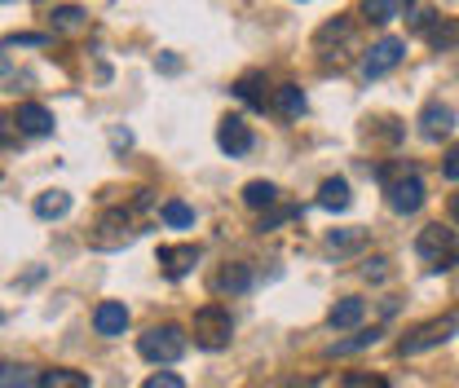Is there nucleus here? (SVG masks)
Here are the masks:
<instances>
[{
	"label": "nucleus",
	"instance_id": "nucleus-1",
	"mask_svg": "<svg viewBox=\"0 0 459 388\" xmlns=\"http://www.w3.org/2000/svg\"><path fill=\"white\" fill-rule=\"evenodd\" d=\"M137 353H142L146 362H155V366H169V362H177V358L186 353V332L172 327V323L151 327V332L137 340Z\"/></svg>",
	"mask_w": 459,
	"mask_h": 388
},
{
	"label": "nucleus",
	"instance_id": "nucleus-22",
	"mask_svg": "<svg viewBox=\"0 0 459 388\" xmlns=\"http://www.w3.org/2000/svg\"><path fill=\"white\" fill-rule=\"evenodd\" d=\"M362 13H367L371 22L385 27V22H394V18L402 13V0H362Z\"/></svg>",
	"mask_w": 459,
	"mask_h": 388
},
{
	"label": "nucleus",
	"instance_id": "nucleus-14",
	"mask_svg": "<svg viewBox=\"0 0 459 388\" xmlns=\"http://www.w3.org/2000/svg\"><path fill=\"white\" fill-rule=\"evenodd\" d=\"M349 203H353V194H349V181H344V177H327V181L318 185V208L344 212Z\"/></svg>",
	"mask_w": 459,
	"mask_h": 388
},
{
	"label": "nucleus",
	"instance_id": "nucleus-34",
	"mask_svg": "<svg viewBox=\"0 0 459 388\" xmlns=\"http://www.w3.org/2000/svg\"><path fill=\"white\" fill-rule=\"evenodd\" d=\"M451 221L459 225V194H451Z\"/></svg>",
	"mask_w": 459,
	"mask_h": 388
},
{
	"label": "nucleus",
	"instance_id": "nucleus-3",
	"mask_svg": "<svg viewBox=\"0 0 459 388\" xmlns=\"http://www.w3.org/2000/svg\"><path fill=\"white\" fill-rule=\"evenodd\" d=\"M385 194H389V208H394V212H402V217L424 208V181H420V172L385 177Z\"/></svg>",
	"mask_w": 459,
	"mask_h": 388
},
{
	"label": "nucleus",
	"instance_id": "nucleus-10",
	"mask_svg": "<svg viewBox=\"0 0 459 388\" xmlns=\"http://www.w3.org/2000/svg\"><path fill=\"white\" fill-rule=\"evenodd\" d=\"M93 327H98V335H107V340L124 335L128 332V309H124L119 300H102L98 314H93Z\"/></svg>",
	"mask_w": 459,
	"mask_h": 388
},
{
	"label": "nucleus",
	"instance_id": "nucleus-18",
	"mask_svg": "<svg viewBox=\"0 0 459 388\" xmlns=\"http://www.w3.org/2000/svg\"><path fill=\"white\" fill-rule=\"evenodd\" d=\"M36 388H89V375L84 371H71V366H54V371H45Z\"/></svg>",
	"mask_w": 459,
	"mask_h": 388
},
{
	"label": "nucleus",
	"instance_id": "nucleus-29",
	"mask_svg": "<svg viewBox=\"0 0 459 388\" xmlns=\"http://www.w3.org/2000/svg\"><path fill=\"white\" fill-rule=\"evenodd\" d=\"M300 208H279V212H270V217H261V229H274V225H283L287 217H296Z\"/></svg>",
	"mask_w": 459,
	"mask_h": 388
},
{
	"label": "nucleus",
	"instance_id": "nucleus-30",
	"mask_svg": "<svg viewBox=\"0 0 459 388\" xmlns=\"http://www.w3.org/2000/svg\"><path fill=\"white\" fill-rule=\"evenodd\" d=\"M385 265H389V261H385V256H376V261H367V265H362V274L371 278V282H380V278L389 274V270H385Z\"/></svg>",
	"mask_w": 459,
	"mask_h": 388
},
{
	"label": "nucleus",
	"instance_id": "nucleus-20",
	"mask_svg": "<svg viewBox=\"0 0 459 388\" xmlns=\"http://www.w3.org/2000/svg\"><path fill=\"white\" fill-rule=\"evenodd\" d=\"M305 107H309V102H305V93H300L296 84H279V89H274V111L279 115L296 119V115H305Z\"/></svg>",
	"mask_w": 459,
	"mask_h": 388
},
{
	"label": "nucleus",
	"instance_id": "nucleus-26",
	"mask_svg": "<svg viewBox=\"0 0 459 388\" xmlns=\"http://www.w3.org/2000/svg\"><path fill=\"white\" fill-rule=\"evenodd\" d=\"M0 388H31V371L4 362V366H0Z\"/></svg>",
	"mask_w": 459,
	"mask_h": 388
},
{
	"label": "nucleus",
	"instance_id": "nucleus-27",
	"mask_svg": "<svg viewBox=\"0 0 459 388\" xmlns=\"http://www.w3.org/2000/svg\"><path fill=\"white\" fill-rule=\"evenodd\" d=\"M344 36H349V22L336 18V22H327V27L318 31V45H327V40H344Z\"/></svg>",
	"mask_w": 459,
	"mask_h": 388
},
{
	"label": "nucleus",
	"instance_id": "nucleus-6",
	"mask_svg": "<svg viewBox=\"0 0 459 388\" xmlns=\"http://www.w3.org/2000/svg\"><path fill=\"white\" fill-rule=\"evenodd\" d=\"M451 247H455V229H446V225H424L415 238V252L437 265H442V256H451Z\"/></svg>",
	"mask_w": 459,
	"mask_h": 388
},
{
	"label": "nucleus",
	"instance_id": "nucleus-16",
	"mask_svg": "<svg viewBox=\"0 0 459 388\" xmlns=\"http://www.w3.org/2000/svg\"><path fill=\"white\" fill-rule=\"evenodd\" d=\"M243 203L256 208V212H261V208H274V203H279V185H274V181H247V185H243Z\"/></svg>",
	"mask_w": 459,
	"mask_h": 388
},
{
	"label": "nucleus",
	"instance_id": "nucleus-4",
	"mask_svg": "<svg viewBox=\"0 0 459 388\" xmlns=\"http://www.w3.org/2000/svg\"><path fill=\"white\" fill-rule=\"evenodd\" d=\"M455 318H433V323H424V327H415L411 335H402L398 353L402 358H415V353H424V349H437V344H446L451 335H455Z\"/></svg>",
	"mask_w": 459,
	"mask_h": 388
},
{
	"label": "nucleus",
	"instance_id": "nucleus-24",
	"mask_svg": "<svg viewBox=\"0 0 459 388\" xmlns=\"http://www.w3.org/2000/svg\"><path fill=\"white\" fill-rule=\"evenodd\" d=\"M54 27L57 31H80V27H84V9H75V4H57Z\"/></svg>",
	"mask_w": 459,
	"mask_h": 388
},
{
	"label": "nucleus",
	"instance_id": "nucleus-33",
	"mask_svg": "<svg viewBox=\"0 0 459 388\" xmlns=\"http://www.w3.org/2000/svg\"><path fill=\"white\" fill-rule=\"evenodd\" d=\"M446 177H451V181H459V146H451V151H446Z\"/></svg>",
	"mask_w": 459,
	"mask_h": 388
},
{
	"label": "nucleus",
	"instance_id": "nucleus-5",
	"mask_svg": "<svg viewBox=\"0 0 459 388\" xmlns=\"http://www.w3.org/2000/svg\"><path fill=\"white\" fill-rule=\"evenodd\" d=\"M402 57H406V40L385 36V40H376V45L367 49V57H362V75H367V80H380V75H389V71L398 66Z\"/></svg>",
	"mask_w": 459,
	"mask_h": 388
},
{
	"label": "nucleus",
	"instance_id": "nucleus-7",
	"mask_svg": "<svg viewBox=\"0 0 459 388\" xmlns=\"http://www.w3.org/2000/svg\"><path fill=\"white\" fill-rule=\"evenodd\" d=\"M217 146H221L226 155H247V151H252V128H247L238 115H226L221 128H217Z\"/></svg>",
	"mask_w": 459,
	"mask_h": 388
},
{
	"label": "nucleus",
	"instance_id": "nucleus-28",
	"mask_svg": "<svg viewBox=\"0 0 459 388\" xmlns=\"http://www.w3.org/2000/svg\"><path fill=\"white\" fill-rule=\"evenodd\" d=\"M142 388H186V384H181V375H172V371H155Z\"/></svg>",
	"mask_w": 459,
	"mask_h": 388
},
{
	"label": "nucleus",
	"instance_id": "nucleus-13",
	"mask_svg": "<svg viewBox=\"0 0 459 388\" xmlns=\"http://www.w3.org/2000/svg\"><path fill=\"white\" fill-rule=\"evenodd\" d=\"M420 128H424V137H442V133L455 128V111L442 107V102H429V107L420 111Z\"/></svg>",
	"mask_w": 459,
	"mask_h": 388
},
{
	"label": "nucleus",
	"instance_id": "nucleus-15",
	"mask_svg": "<svg viewBox=\"0 0 459 388\" xmlns=\"http://www.w3.org/2000/svg\"><path fill=\"white\" fill-rule=\"evenodd\" d=\"M247 287H252V270L247 265H226L221 274L212 278V291L217 296H243Z\"/></svg>",
	"mask_w": 459,
	"mask_h": 388
},
{
	"label": "nucleus",
	"instance_id": "nucleus-17",
	"mask_svg": "<svg viewBox=\"0 0 459 388\" xmlns=\"http://www.w3.org/2000/svg\"><path fill=\"white\" fill-rule=\"evenodd\" d=\"M380 327H371V332H358L349 335V340H336L332 349H327V358H349V353H362V349H371V344H380Z\"/></svg>",
	"mask_w": 459,
	"mask_h": 388
},
{
	"label": "nucleus",
	"instance_id": "nucleus-23",
	"mask_svg": "<svg viewBox=\"0 0 459 388\" xmlns=\"http://www.w3.org/2000/svg\"><path fill=\"white\" fill-rule=\"evenodd\" d=\"M261 84H265V80H261V75L252 71V75H243V80L234 84V93H238V98H243L247 107H265V93H261Z\"/></svg>",
	"mask_w": 459,
	"mask_h": 388
},
{
	"label": "nucleus",
	"instance_id": "nucleus-35",
	"mask_svg": "<svg viewBox=\"0 0 459 388\" xmlns=\"http://www.w3.org/2000/svg\"><path fill=\"white\" fill-rule=\"evenodd\" d=\"M4 71H9V62H4V54H0V75H4Z\"/></svg>",
	"mask_w": 459,
	"mask_h": 388
},
{
	"label": "nucleus",
	"instance_id": "nucleus-8",
	"mask_svg": "<svg viewBox=\"0 0 459 388\" xmlns=\"http://www.w3.org/2000/svg\"><path fill=\"white\" fill-rule=\"evenodd\" d=\"M13 128L27 137H45V133H54V111H45L40 102H22L13 115Z\"/></svg>",
	"mask_w": 459,
	"mask_h": 388
},
{
	"label": "nucleus",
	"instance_id": "nucleus-36",
	"mask_svg": "<svg viewBox=\"0 0 459 388\" xmlns=\"http://www.w3.org/2000/svg\"><path fill=\"white\" fill-rule=\"evenodd\" d=\"M0 323H4V314H0Z\"/></svg>",
	"mask_w": 459,
	"mask_h": 388
},
{
	"label": "nucleus",
	"instance_id": "nucleus-32",
	"mask_svg": "<svg viewBox=\"0 0 459 388\" xmlns=\"http://www.w3.org/2000/svg\"><path fill=\"white\" fill-rule=\"evenodd\" d=\"M4 45H9V49H18V45H49V40H45V36H9Z\"/></svg>",
	"mask_w": 459,
	"mask_h": 388
},
{
	"label": "nucleus",
	"instance_id": "nucleus-19",
	"mask_svg": "<svg viewBox=\"0 0 459 388\" xmlns=\"http://www.w3.org/2000/svg\"><path fill=\"white\" fill-rule=\"evenodd\" d=\"M71 212V194L66 190H45L40 199H36V217H45V221H57V217H66Z\"/></svg>",
	"mask_w": 459,
	"mask_h": 388
},
{
	"label": "nucleus",
	"instance_id": "nucleus-2",
	"mask_svg": "<svg viewBox=\"0 0 459 388\" xmlns=\"http://www.w3.org/2000/svg\"><path fill=\"white\" fill-rule=\"evenodd\" d=\"M230 335H234V323H230V309L221 305H204L199 314H195V344L199 349H226Z\"/></svg>",
	"mask_w": 459,
	"mask_h": 388
},
{
	"label": "nucleus",
	"instance_id": "nucleus-12",
	"mask_svg": "<svg viewBox=\"0 0 459 388\" xmlns=\"http://www.w3.org/2000/svg\"><path fill=\"white\" fill-rule=\"evenodd\" d=\"M199 261V247H160V265L169 278H186Z\"/></svg>",
	"mask_w": 459,
	"mask_h": 388
},
{
	"label": "nucleus",
	"instance_id": "nucleus-25",
	"mask_svg": "<svg viewBox=\"0 0 459 388\" xmlns=\"http://www.w3.org/2000/svg\"><path fill=\"white\" fill-rule=\"evenodd\" d=\"M327 243H332L336 252H353V247H362V243H367V229H332V234H327Z\"/></svg>",
	"mask_w": 459,
	"mask_h": 388
},
{
	"label": "nucleus",
	"instance_id": "nucleus-11",
	"mask_svg": "<svg viewBox=\"0 0 459 388\" xmlns=\"http://www.w3.org/2000/svg\"><path fill=\"white\" fill-rule=\"evenodd\" d=\"M367 318V300H358V296H344L332 305V314H327V323L336 327V332H349V327H358Z\"/></svg>",
	"mask_w": 459,
	"mask_h": 388
},
{
	"label": "nucleus",
	"instance_id": "nucleus-9",
	"mask_svg": "<svg viewBox=\"0 0 459 388\" xmlns=\"http://www.w3.org/2000/svg\"><path fill=\"white\" fill-rule=\"evenodd\" d=\"M133 238V229H128V217L124 212H107L102 221H98V234H93V247H124Z\"/></svg>",
	"mask_w": 459,
	"mask_h": 388
},
{
	"label": "nucleus",
	"instance_id": "nucleus-31",
	"mask_svg": "<svg viewBox=\"0 0 459 388\" xmlns=\"http://www.w3.org/2000/svg\"><path fill=\"white\" fill-rule=\"evenodd\" d=\"M18 142V128H13V119H0V146H13Z\"/></svg>",
	"mask_w": 459,
	"mask_h": 388
},
{
	"label": "nucleus",
	"instance_id": "nucleus-21",
	"mask_svg": "<svg viewBox=\"0 0 459 388\" xmlns=\"http://www.w3.org/2000/svg\"><path fill=\"white\" fill-rule=\"evenodd\" d=\"M160 217H164V225H172V229H190V225H195V208L181 203V199H169Z\"/></svg>",
	"mask_w": 459,
	"mask_h": 388
}]
</instances>
